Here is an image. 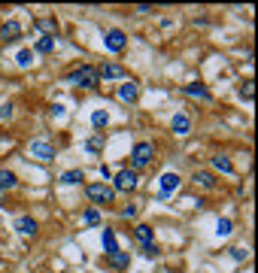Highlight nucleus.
I'll list each match as a JSON object with an SVG mask.
<instances>
[{
	"label": "nucleus",
	"instance_id": "nucleus-9",
	"mask_svg": "<svg viewBox=\"0 0 258 273\" xmlns=\"http://www.w3.org/2000/svg\"><path fill=\"white\" fill-rule=\"evenodd\" d=\"M170 128H173V134H189V131H192V119H189V115H186V112H176V115H173V122H170Z\"/></svg>",
	"mask_w": 258,
	"mask_h": 273
},
{
	"label": "nucleus",
	"instance_id": "nucleus-24",
	"mask_svg": "<svg viewBox=\"0 0 258 273\" xmlns=\"http://www.w3.org/2000/svg\"><path fill=\"white\" fill-rule=\"evenodd\" d=\"M19 64H22V67H31L33 64V49H22V52H19Z\"/></svg>",
	"mask_w": 258,
	"mask_h": 273
},
{
	"label": "nucleus",
	"instance_id": "nucleus-20",
	"mask_svg": "<svg viewBox=\"0 0 258 273\" xmlns=\"http://www.w3.org/2000/svg\"><path fill=\"white\" fill-rule=\"evenodd\" d=\"M213 167L222 173H234V164H231V158H225V155H216L213 158Z\"/></svg>",
	"mask_w": 258,
	"mask_h": 273
},
{
	"label": "nucleus",
	"instance_id": "nucleus-8",
	"mask_svg": "<svg viewBox=\"0 0 258 273\" xmlns=\"http://www.w3.org/2000/svg\"><path fill=\"white\" fill-rule=\"evenodd\" d=\"M137 98H140V88H137V82H122V85H119V101H125V103H134L137 101Z\"/></svg>",
	"mask_w": 258,
	"mask_h": 273
},
{
	"label": "nucleus",
	"instance_id": "nucleus-28",
	"mask_svg": "<svg viewBox=\"0 0 258 273\" xmlns=\"http://www.w3.org/2000/svg\"><path fill=\"white\" fill-rule=\"evenodd\" d=\"M216 228H219V237H225V234H231V228H234V225H231V219H219V225H216Z\"/></svg>",
	"mask_w": 258,
	"mask_h": 273
},
{
	"label": "nucleus",
	"instance_id": "nucleus-19",
	"mask_svg": "<svg viewBox=\"0 0 258 273\" xmlns=\"http://www.w3.org/2000/svg\"><path fill=\"white\" fill-rule=\"evenodd\" d=\"M36 28H40V31H43V34H55V31H58V22H55V18H36Z\"/></svg>",
	"mask_w": 258,
	"mask_h": 273
},
{
	"label": "nucleus",
	"instance_id": "nucleus-29",
	"mask_svg": "<svg viewBox=\"0 0 258 273\" xmlns=\"http://www.w3.org/2000/svg\"><path fill=\"white\" fill-rule=\"evenodd\" d=\"M143 255H146V258H158L161 252H158V246L152 243V246H143Z\"/></svg>",
	"mask_w": 258,
	"mask_h": 273
},
{
	"label": "nucleus",
	"instance_id": "nucleus-10",
	"mask_svg": "<svg viewBox=\"0 0 258 273\" xmlns=\"http://www.w3.org/2000/svg\"><path fill=\"white\" fill-rule=\"evenodd\" d=\"M134 240H137L140 246H152V243H155V231H152L149 225H137V228H134Z\"/></svg>",
	"mask_w": 258,
	"mask_h": 273
},
{
	"label": "nucleus",
	"instance_id": "nucleus-15",
	"mask_svg": "<svg viewBox=\"0 0 258 273\" xmlns=\"http://www.w3.org/2000/svg\"><path fill=\"white\" fill-rule=\"evenodd\" d=\"M100 240H103V249H106V255H116V252H119V246H116V234H113V228H103V234H100Z\"/></svg>",
	"mask_w": 258,
	"mask_h": 273
},
{
	"label": "nucleus",
	"instance_id": "nucleus-21",
	"mask_svg": "<svg viewBox=\"0 0 258 273\" xmlns=\"http://www.w3.org/2000/svg\"><path fill=\"white\" fill-rule=\"evenodd\" d=\"M55 49V36H40V43H36V52H43V55H49Z\"/></svg>",
	"mask_w": 258,
	"mask_h": 273
},
{
	"label": "nucleus",
	"instance_id": "nucleus-4",
	"mask_svg": "<svg viewBox=\"0 0 258 273\" xmlns=\"http://www.w3.org/2000/svg\"><path fill=\"white\" fill-rule=\"evenodd\" d=\"M28 152H31L36 161H55V146L46 143V140H33L31 146H28Z\"/></svg>",
	"mask_w": 258,
	"mask_h": 273
},
{
	"label": "nucleus",
	"instance_id": "nucleus-14",
	"mask_svg": "<svg viewBox=\"0 0 258 273\" xmlns=\"http://www.w3.org/2000/svg\"><path fill=\"white\" fill-rule=\"evenodd\" d=\"M15 185H19V176L12 170H3V167H0V194L9 191V188H15Z\"/></svg>",
	"mask_w": 258,
	"mask_h": 273
},
{
	"label": "nucleus",
	"instance_id": "nucleus-11",
	"mask_svg": "<svg viewBox=\"0 0 258 273\" xmlns=\"http://www.w3.org/2000/svg\"><path fill=\"white\" fill-rule=\"evenodd\" d=\"M19 36H22V25H19V22L0 25V40H3V43H12V40H19Z\"/></svg>",
	"mask_w": 258,
	"mask_h": 273
},
{
	"label": "nucleus",
	"instance_id": "nucleus-2",
	"mask_svg": "<svg viewBox=\"0 0 258 273\" xmlns=\"http://www.w3.org/2000/svg\"><path fill=\"white\" fill-rule=\"evenodd\" d=\"M85 194H88V201H95V204L109 206L113 198H116V188L106 185V182H88V185H85Z\"/></svg>",
	"mask_w": 258,
	"mask_h": 273
},
{
	"label": "nucleus",
	"instance_id": "nucleus-12",
	"mask_svg": "<svg viewBox=\"0 0 258 273\" xmlns=\"http://www.w3.org/2000/svg\"><path fill=\"white\" fill-rule=\"evenodd\" d=\"M176 188H179V176L176 173H164L161 176V198H170Z\"/></svg>",
	"mask_w": 258,
	"mask_h": 273
},
{
	"label": "nucleus",
	"instance_id": "nucleus-17",
	"mask_svg": "<svg viewBox=\"0 0 258 273\" xmlns=\"http://www.w3.org/2000/svg\"><path fill=\"white\" fill-rule=\"evenodd\" d=\"M186 94H189V98H197V101H213V94H210L204 85H186Z\"/></svg>",
	"mask_w": 258,
	"mask_h": 273
},
{
	"label": "nucleus",
	"instance_id": "nucleus-25",
	"mask_svg": "<svg viewBox=\"0 0 258 273\" xmlns=\"http://www.w3.org/2000/svg\"><path fill=\"white\" fill-rule=\"evenodd\" d=\"M82 222H85V225H100V212H97V209H85V212H82Z\"/></svg>",
	"mask_w": 258,
	"mask_h": 273
},
{
	"label": "nucleus",
	"instance_id": "nucleus-6",
	"mask_svg": "<svg viewBox=\"0 0 258 273\" xmlns=\"http://www.w3.org/2000/svg\"><path fill=\"white\" fill-rule=\"evenodd\" d=\"M103 43H106V49H109V52H122V49H125V43H128V36H125V31L113 28V31L106 34V40H103Z\"/></svg>",
	"mask_w": 258,
	"mask_h": 273
},
{
	"label": "nucleus",
	"instance_id": "nucleus-27",
	"mask_svg": "<svg viewBox=\"0 0 258 273\" xmlns=\"http://www.w3.org/2000/svg\"><path fill=\"white\" fill-rule=\"evenodd\" d=\"M106 122H109V115H106V112H103V109H97L95 115H91V125H95V128H103V125H106Z\"/></svg>",
	"mask_w": 258,
	"mask_h": 273
},
{
	"label": "nucleus",
	"instance_id": "nucleus-26",
	"mask_svg": "<svg viewBox=\"0 0 258 273\" xmlns=\"http://www.w3.org/2000/svg\"><path fill=\"white\" fill-rule=\"evenodd\" d=\"M85 149H88V152H100V149H103V136L95 134L91 140H88V143H85Z\"/></svg>",
	"mask_w": 258,
	"mask_h": 273
},
{
	"label": "nucleus",
	"instance_id": "nucleus-1",
	"mask_svg": "<svg viewBox=\"0 0 258 273\" xmlns=\"http://www.w3.org/2000/svg\"><path fill=\"white\" fill-rule=\"evenodd\" d=\"M152 161H155V146H152V143H146V140H143V143H137V146H134V152H131V164H134L131 170L149 167Z\"/></svg>",
	"mask_w": 258,
	"mask_h": 273
},
{
	"label": "nucleus",
	"instance_id": "nucleus-3",
	"mask_svg": "<svg viewBox=\"0 0 258 273\" xmlns=\"http://www.w3.org/2000/svg\"><path fill=\"white\" fill-rule=\"evenodd\" d=\"M97 79H100V76H97V70L91 67V64H79V67L70 73V82H73L76 88H95Z\"/></svg>",
	"mask_w": 258,
	"mask_h": 273
},
{
	"label": "nucleus",
	"instance_id": "nucleus-5",
	"mask_svg": "<svg viewBox=\"0 0 258 273\" xmlns=\"http://www.w3.org/2000/svg\"><path fill=\"white\" fill-rule=\"evenodd\" d=\"M113 182H116V188L119 191H134L137 188V182H140V176H137V170H119L116 176H113Z\"/></svg>",
	"mask_w": 258,
	"mask_h": 273
},
{
	"label": "nucleus",
	"instance_id": "nucleus-7",
	"mask_svg": "<svg viewBox=\"0 0 258 273\" xmlns=\"http://www.w3.org/2000/svg\"><path fill=\"white\" fill-rule=\"evenodd\" d=\"M15 231H19L22 237H33V234H36V219H31V216H19V219H15Z\"/></svg>",
	"mask_w": 258,
	"mask_h": 273
},
{
	"label": "nucleus",
	"instance_id": "nucleus-22",
	"mask_svg": "<svg viewBox=\"0 0 258 273\" xmlns=\"http://www.w3.org/2000/svg\"><path fill=\"white\" fill-rule=\"evenodd\" d=\"M131 255H125V252H116V255H109V264L113 267H128Z\"/></svg>",
	"mask_w": 258,
	"mask_h": 273
},
{
	"label": "nucleus",
	"instance_id": "nucleus-30",
	"mask_svg": "<svg viewBox=\"0 0 258 273\" xmlns=\"http://www.w3.org/2000/svg\"><path fill=\"white\" fill-rule=\"evenodd\" d=\"M0 119H12V103H3L0 106Z\"/></svg>",
	"mask_w": 258,
	"mask_h": 273
},
{
	"label": "nucleus",
	"instance_id": "nucleus-13",
	"mask_svg": "<svg viewBox=\"0 0 258 273\" xmlns=\"http://www.w3.org/2000/svg\"><path fill=\"white\" fill-rule=\"evenodd\" d=\"M97 76H100V79H122L125 70H122V64H113V61H109V64H103V67L97 70Z\"/></svg>",
	"mask_w": 258,
	"mask_h": 273
},
{
	"label": "nucleus",
	"instance_id": "nucleus-31",
	"mask_svg": "<svg viewBox=\"0 0 258 273\" xmlns=\"http://www.w3.org/2000/svg\"><path fill=\"white\" fill-rule=\"evenodd\" d=\"M122 216H125V219H134V216H137V206H134V204L122 206Z\"/></svg>",
	"mask_w": 258,
	"mask_h": 273
},
{
	"label": "nucleus",
	"instance_id": "nucleus-23",
	"mask_svg": "<svg viewBox=\"0 0 258 273\" xmlns=\"http://www.w3.org/2000/svg\"><path fill=\"white\" fill-rule=\"evenodd\" d=\"M252 85H255L252 79H246V82L240 85V98H243V101H252V94H255V88H252Z\"/></svg>",
	"mask_w": 258,
	"mask_h": 273
},
{
	"label": "nucleus",
	"instance_id": "nucleus-18",
	"mask_svg": "<svg viewBox=\"0 0 258 273\" xmlns=\"http://www.w3.org/2000/svg\"><path fill=\"white\" fill-rule=\"evenodd\" d=\"M82 179H85V173L82 170H64L58 182H61V185H76V182H82Z\"/></svg>",
	"mask_w": 258,
	"mask_h": 273
},
{
	"label": "nucleus",
	"instance_id": "nucleus-33",
	"mask_svg": "<svg viewBox=\"0 0 258 273\" xmlns=\"http://www.w3.org/2000/svg\"><path fill=\"white\" fill-rule=\"evenodd\" d=\"M0 204H3V194H0Z\"/></svg>",
	"mask_w": 258,
	"mask_h": 273
},
{
	"label": "nucleus",
	"instance_id": "nucleus-32",
	"mask_svg": "<svg viewBox=\"0 0 258 273\" xmlns=\"http://www.w3.org/2000/svg\"><path fill=\"white\" fill-rule=\"evenodd\" d=\"M231 255H234L237 261H243V258H246V249H231Z\"/></svg>",
	"mask_w": 258,
	"mask_h": 273
},
{
	"label": "nucleus",
	"instance_id": "nucleus-16",
	"mask_svg": "<svg viewBox=\"0 0 258 273\" xmlns=\"http://www.w3.org/2000/svg\"><path fill=\"white\" fill-rule=\"evenodd\" d=\"M192 179L200 185V188H213V185H216V176H213L210 170H194Z\"/></svg>",
	"mask_w": 258,
	"mask_h": 273
}]
</instances>
